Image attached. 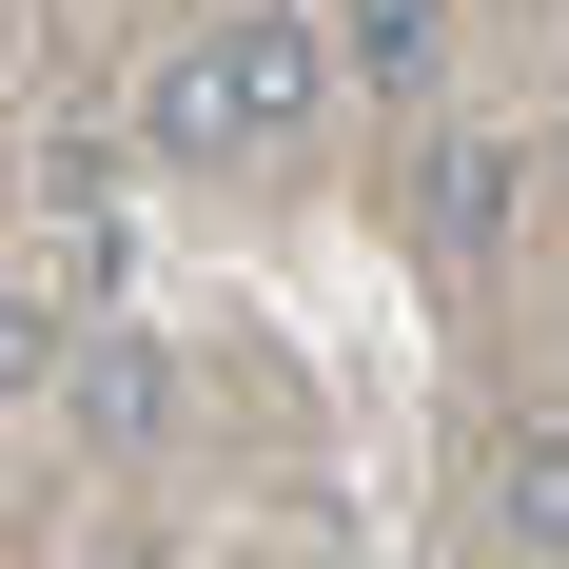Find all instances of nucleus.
Wrapping results in <instances>:
<instances>
[{
  "label": "nucleus",
  "mask_w": 569,
  "mask_h": 569,
  "mask_svg": "<svg viewBox=\"0 0 569 569\" xmlns=\"http://www.w3.org/2000/svg\"><path fill=\"white\" fill-rule=\"evenodd\" d=\"M511 197H530L511 138H432V158H412V236H432V256H491V236H511Z\"/></svg>",
  "instance_id": "obj_2"
},
{
  "label": "nucleus",
  "mask_w": 569,
  "mask_h": 569,
  "mask_svg": "<svg viewBox=\"0 0 569 569\" xmlns=\"http://www.w3.org/2000/svg\"><path fill=\"white\" fill-rule=\"evenodd\" d=\"M295 99H315V40H295V20H236V40H197L158 79V138L177 158H236V138H276Z\"/></svg>",
  "instance_id": "obj_1"
},
{
  "label": "nucleus",
  "mask_w": 569,
  "mask_h": 569,
  "mask_svg": "<svg viewBox=\"0 0 569 569\" xmlns=\"http://www.w3.org/2000/svg\"><path fill=\"white\" fill-rule=\"evenodd\" d=\"M550 197H569V118H550Z\"/></svg>",
  "instance_id": "obj_6"
},
{
  "label": "nucleus",
  "mask_w": 569,
  "mask_h": 569,
  "mask_svg": "<svg viewBox=\"0 0 569 569\" xmlns=\"http://www.w3.org/2000/svg\"><path fill=\"white\" fill-rule=\"evenodd\" d=\"M491 550H569V432H511L491 452Z\"/></svg>",
  "instance_id": "obj_5"
},
{
  "label": "nucleus",
  "mask_w": 569,
  "mask_h": 569,
  "mask_svg": "<svg viewBox=\"0 0 569 569\" xmlns=\"http://www.w3.org/2000/svg\"><path fill=\"white\" fill-rule=\"evenodd\" d=\"M335 59L373 79V99H412V79L452 59V0H353V20H335Z\"/></svg>",
  "instance_id": "obj_4"
},
{
  "label": "nucleus",
  "mask_w": 569,
  "mask_h": 569,
  "mask_svg": "<svg viewBox=\"0 0 569 569\" xmlns=\"http://www.w3.org/2000/svg\"><path fill=\"white\" fill-rule=\"evenodd\" d=\"M158 412H177V373H158V335H79V432H99V452H138Z\"/></svg>",
  "instance_id": "obj_3"
}]
</instances>
